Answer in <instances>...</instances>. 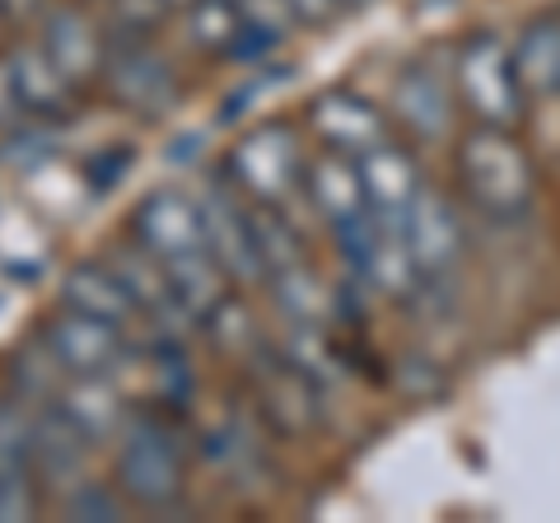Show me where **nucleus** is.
I'll use <instances>...</instances> for the list:
<instances>
[{"label": "nucleus", "instance_id": "nucleus-1", "mask_svg": "<svg viewBox=\"0 0 560 523\" xmlns=\"http://www.w3.org/2000/svg\"><path fill=\"white\" fill-rule=\"evenodd\" d=\"M458 201L490 224H518L537 206V164L514 127H471L453 146Z\"/></svg>", "mask_w": 560, "mask_h": 523}, {"label": "nucleus", "instance_id": "nucleus-2", "mask_svg": "<svg viewBox=\"0 0 560 523\" xmlns=\"http://www.w3.org/2000/svg\"><path fill=\"white\" fill-rule=\"evenodd\" d=\"M453 94L458 108L477 121V127H518L523 108H528V90L518 80L514 43L495 28H481L458 47L453 57Z\"/></svg>", "mask_w": 560, "mask_h": 523}, {"label": "nucleus", "instance_id": "nucleus-3", "mask_svg": "<svg viewBox=\"0 0 560 523\" xmlns=\"http://www.w3.org/2000/svg\"><path fill=\"white\" fill-rule=\"evenodd\" d=\"M308 154L285 121H257L238 136L224 154V178L248 206H285L294 191H304Z\"/></svg>", "mask_w": 560, "mask_h": 523}, {"label": "nucleus", "instance_id": "nucleus-4", "mask_svg": "<svg viewBox=\"0 0 560 523\" xmlns=\"http://www.w3.org/2000/svg\"><path fill=\"white\" fill-rule=\"evenodd\" d=\"M117 491L136 510H173L183 500V449L173 444L168 426L160 416H131L127 430L117 434V467H113Z\"/></svg>", "mask_w": 560, "mask_h": 523}, {"label": "nucleus", "instance_id": "nucleus-5", "mask_svg": "<svg viewBox=\"0 0 560 523\" xmlns=\"http://www.w3.org/2000/svg\"><path fill=\"white\" fill-rule=\"evenodd\" d=\"M103 94L136 117H168L183 103V75L160 38H113L103 61Z\"/></svg>", "mask_w": 560, "mask_h": 523}, {"label": "nucleus", "instance_id": "nucleus-6", "mask_svg": "<svg viewBox=\"0 0 560 523\" xmlns=\"http://www.w3.org/2000/svg\"><path fill=\"white\" fill-rule=\"evenodd\" d=\"M33 38L47 47V57L57 61V71L75 84V90H94L103 80V61H108V28H103L98 10L90 0H57L47 10V20L33 28Z\"/></svg>", "mask_w": 560, "mask_h": 523}, {"label": "nucleus", "instance_id": "nucleus-7", "mask_svg": "<svg viewBox=\"0 0 560 523\" xmlns=\"http://www.w3.org/2000/svg\"><path fill=\"white\" fill-rule=\"evenodd\" d=\"M197 211H201L206 248L224 267V276H230L234 286H261L267 281V267H261L257 239H253V206H243L234 183L215 178L201 191Z\"/></svg>", "mask_w": 560, "mask_h": 523}, {"label": "nucleus", "instance_id": "nucleus-8", "mask_svg": "<svg viewBox=\"0 0 560 523\" xmlns=\"http://www.w3.org/2000/svg\"><path fill=\"white\" fill-rule=\"evenodd\" d=\"M407 224L411 257L425 281H444L463 267L467 257V206L440 187H420V197L411 201V211L401 216Z\"/></svg>", "mask_w": 560, "mask_h": 523}, {"label": "nucleus", "instance_id": "nucleus-9", "mask_svg": "<svg viewBox=\"0 0 560 523\" xmlns=\"http://www.w3.org/2000/svg\"><path fill=\"white\" fill-rule=\"evenodd\" d=\"M458 94L453 80L434 66H407L397 71L393 90H388V117L420 146H440L458 127Z\"/></svg>", "mask_w": 560, "mask_h": 523}, {"label": "nucleus", "instance_id": "nucleus-10", "mask_svg": "<svg viewBox=\"0 0 560 523\" xmlns=\"http://www.w3.org/2000/svg\"><path fill=\"white\" fill-rule=\"evenodd\" d=\"M28 411V444H33V473H38L43 496L66 500L90 477V440L70 426V416L57 403L24 407Z\"/></svg>", "mask_w": 560, "mask_h": 523}, {"label": "nucleus", "instance_id": "nucleus-11", "mask_svg": "<svg viewBox=\"0 0 560 523\" xmlns=\"http://www.w3.org/2000/svg\"><path fill=\"white\" fill-rule=\"evenodd\" d=\"M47 356L61 364L66 374H113V364L121 360V351H127V333L103 318H90V313L80 309H66L51 313L43 337Z\"/></svg>", "mask_w": 560, "mask_h": 523}, {"label": "nucleus", "instance_id": "nucleus-12", "mask_svg": "<svg viewBox=\"0 0 560 523\" xmlns=\"http://www.w3.org/2000/svg\"><path fill=\"white\" fill-rule=\"evenodd\" d=\"M304 121L318 136V150H337V154H350V160H360L364 150L388 141V117L355 90H323L308 103Z\"/></svg>", "mask_w": 560, "mask_h": 523}, {"label": "nucleus", "instance_id": "nucleus-13", "mask_svg": "<svg viewBox=\"0 0 560 523\" xmlns=\"http://www.w3.org/2000/svg\"><path fill=\"white\" fill-rule=\"evenodd\" d=\"M43 510V486L33 473L28 411L20 397L0 403V523H24Z\"/></svg>", "mask_w": 560, "mask_h": 523}, {"label": "nucleus", "instance_id": "nucleus-14", "mask_svg": "<svg viewBox=\"0 0 560 523\" xmlns=\"http://www.w3.org/2000/svg\"><path fill=\"white\" fill-rule=\"evenodd\" d=\"M131 239L140 248H150L160 262H173L191 248H206V234H201V211L197 201L178 187H160L150 191L145 201L136 206L131 216Z\"/></svg>", "mask_w": 560, "mask_h": 523}, {"label": "nucleus", "instance_id": "nucleus-15", "mask_svg": "<svg viewBox=\"0 0 560 523\" xmlns=\"http://www.w3.org/2000/svg\"><path fill=\"white\" fill-rule=\"evenodd\" d=\"M5 66H10L24 117H61V113H70V103L80 98V90L57 71V61L47 57V47L33 38V33H20V38L5 47Z\"/></svg>", "mask_w": 560, "mask_h": 523}, {"label": "nucleus", "instance_id": "nucleus-16", "mask_svg": "<svg viewBox=\"0 0 560 523\" xmlns=\"http://www.w3.org/2000/svg\"><path fill=\"white\" fill-rule=\"evenodd\" d=\"M253 370H257V403L271 416V426L294 434V440L308 434L313 421H318V388H313V379L294 360L267 364L253 356Z\"/></svg>", "mask_w": 560, "mask_h": 523}, {"label": "nucleus", "instance_id": "nucleus-17", "mask_svg": "<svg viewBox=\"0 0 560 523\" xmlns=\"http://www.w3.org/2000/svg\"><path fill=\"white\" fill-rule=\"evenodd\" d=\"M57 407L70 416V426H75L94 449L117 440L131 421V411L121 407L108 374H66L61 388H57Z\"/></svg>", "mask_w": 560, "mask_h": 523}, {"label": "nucleus", "instance_id": "nucleus-18", "mask_svg": "<svg viewBox=\"0 0 560 523\" xmlns=\"http://www.w3.org/2000/svg\"><path fill=\"white\" fill-rule=\"evenodd\" d=\"M355 164H360V178H364L370 211H378V216H407L411 201L420 197V187H425L416 154L407 146H393V136L378 141L374 150H364Z\"/></svg>", "mask_w": 560, "mask_h": 523}, {"label": "nucleus", "instance_id": "nucleus-19", "mask_svg": "<svg viewBox=\"0 0 560 523\" xmlns=\"http://www.w3.org/2000/svg\"><path fill=\"white\" fill-rule=\"evenodd\" d=\"M304 191H308L313 211H318V216L331 224V230L370 211L360 164L350 160V154H337V150H318V154H313V160L304 164Z\"/></svg>", "mask_w": 560, "mask_h": 523}, {"label": "nucleus", "instance_id": "nucleus-20", "mask_svg": "<svg viewBox=\"0 0 560 523\" xmlns=\"http://www.w3.org/2000/svg\"><path fill=\"white\" fill-rule=\"evenodd\" d=\"M61 304L66 309H80V313H90V318H103V323H113L127 333V323H136L140 313L131 304V294L121 290V281L113 276L108 262H80V267H70L66 271V281H61Z\"/></svg>", "mask_w": 560, "mask_h": 523}, {"label": "nucleus", "instance_id": "nucleus-21", "mask_svg": "<svg viewBox=\"0 0 560 523\" xmlns=\"http://www.w3.org/2000/svg\"><path fill=\"white\" fill-rule=\"evenodd\" d=\"M514 61L528 98H560V14L533 20L518 33Z\"/></svg>", "mask_w": 560, "mask_h": 523}, {"label": "nucleus", "instance_id": "nucleus-22", "mask_svg": "<svg viewBox=\"0 0 560 523\" xmlns=\"http://www.w3.org/2000/svg\"><path fill=\"white\" fill-rule=\"evenodd\" d=\"M183 38L201 57H234V47L243 38V10L238 0H191L178 10Z\"/></svg>", "mask_w": 560, "mask_h": 523}, {"label": "nucleus", "instance_id": "nucleus-23", "mask_svg": "<svg viewBox=\"0 0 560 523\" xmlns=\"http://www.w3.org/2000/svg\"><path fill=\"white\" fill-rule=\"evenodd\" d=\"M267 286L276 290V309L285 313V323L294 327V333H304V327H318V333H323V318H327L331 294H327V286L318 281V271L308 267V257L294 262V267L271 271Z\"/></svg>", "mask_w": 560, "mask_h": 523}, {"label": "nucleus", "instance_id": "nucleus-24", "mask_svg": "<svg viewBox=\"0 0 560 523\" xmlns=\"http://www.w3.org/2000/svg\"><path fill=\"white\" fill-rule=\"evenodd\" d=\"M94 10L108 38H160V28L173 20L164 0H98Z\"/></svg>", "mask_w": 560, "mask_h": 523}, {"label": "nucleus", "instance_id": "nucleus-25", "mask_svg": "<svg viewBox=\"0 0 560 523\" xmlns=\"http://www.w3.org/2000/svg\"><path fill=\"white\" fill-rule=\"evenodd\" d=\"M201 327L210 333V341H215L220 351H230V356H248V360H253V356H257V346H261V337H257V323H253V313L243 309V300H238L234 290L224 294V300H220L215 309L206 313V318H201Z\"/></svg>", "mask_w": 560, "mask_h": 523}, {"label": "nucleus", "instance_id": "nucleus-26", "mask_svg": "<svg viewBox=\"0 0 560 523\" xmlns=\"http://www.w3.org/2000/svg\"><path fill=\"white\" fill-rule=\"evenodd\" d=\"M61 504V514L66 519H127V510H131V500L117 491V481H94V477H84L75 491H70L66 500H57Z\"/></svg>", "mask_w": 560, "mask_h": 523}, {"label": "nucleus", "instance_id": "nucleus-27", "mask_svg": "<svg viewBox=\"0 0 560 523\" xmlns=\"http://www.w3.org/2000/svg\"><path fill=\"white\" fill-rule=\"evenodd\" d=\"M0 5H5L10 28H14V38H20V33H33L47 20V10L57 5V0H0Z\"/></svg>", "mask_w": 560, "mask_h": 523}, {"label": "nucleus", "instance_id": "nucleus-28", "mask_svg": "<svg viewBox=\"0 0 560 523\" xmlns=\"http://www.w3.org/2000/svg\"><path fill=\"white\" fill-rule=\"evenodd\" d=\"M341 5L346 0H290V10L300 24H331L341 14Z\"/></svg>", "mask_w": 560, "mask_h": 523}, {"label": "nucleus", "instance_id": "nucleus-29", "mask_svg": "<svg viewBox=\"0 0 560 523\" xmlns=\"http://www.w3.org/2000/svg\"><path fill=\"white\" fill-rule=\"evenodd\" d=\"M20 117H24V108H20V94H14L5 51H0V127H10V121H20Z\"/></svg>", "mask_w": 560, "mask_h": 523}, {"label": "nucleus", "instance_id": "nucleus-30", "mask_svg": "<svg viewBox=\"0 0 560 523\" xmlns=\"http://www.w3.org/2000/svg\"><path fill=\"white\" fill-rule=\"evenodd\" d=\"M14 43V28H10V14H5V5H0V51H5Z\"/></svg>", "mask_w": 560, "mask_h": 523}, {"label": "nucleus", "instance_id": "nucleus-31", "mask_svg": "<svg viewBox=\"0 0 560 523\" xmlns=\"http://www.w3.org/2000/svg\"><path fill=\"white\" fill-rule=\"evenodd\" d=\"M164 5H168V10H173V14H178V10H183V5H191V0H164Z\"/></svg>", "mask_w": 560, "mask_h": 523}, {"label": "nucleus", "instance_id": "nucleus-32", "mask_svg": "<svg viewBox=\"0 0 560 523\" xmlns=\"http://www.w3.org/2000/svg\"><path fill=\"white\" fill-rule=\"evenodd\" d=\"M90 5H98V0H90Z\"/></svg>", "mask_w": 560, "mask_h": 523}, {"label": "nucleus", "instance_id": "nucleus-33", "mask_svg": "<svg viewBox=\"0 0 560 523\" xmlns=\"http://www.w3.org/2000/svg\"><path fill=\"white\" fill-rule=\"evenodd\" d=\"M346 5H350V0H346Z\"/></svg>", "mask_w": 560, "mask_h": 523}]
</instances>
